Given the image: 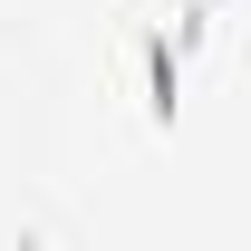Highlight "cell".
Wrapping results in <instances>:
<instances>
[{
    "mask_svg": "<svg viewBox=\"0 0 251 251\" xmlns=\"http://www.w3.org/2000/svg\"><path fill=\"white\" fill-rule=\"evenodd\" d=\"M184 10H213V0H184Z\"/></svg>",
    "mask_w": 251,
    "mask_h": 251,
    "instance_id": "1",
    "label": "cell"
}]
</instances>
